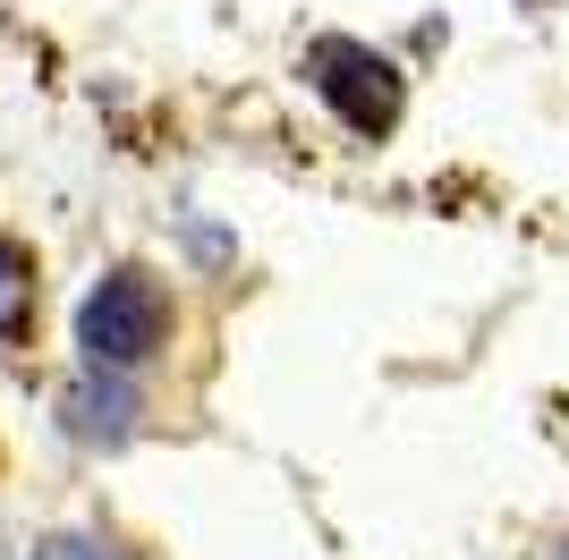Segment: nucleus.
<instances>
[{
	"mask_svg": "<svg viewBox=\"0 0 569 560\" xmlns=\"http://www.w3.org/2000/svg\"><path fill=\"white\" fill-rule=\"evenodd\" d=\"M162 331H170V298H162V280L137 272V263L102 272L86 289V306H77V349H86L94 373H137L144 357L162 349Z\"/></svg>",
	"mask_w": 569,
	"mask_h": 560,
	"instance_id": "obj_1",
	"label": "nucleus"
},
{
	"mask_svg": "<svg viewBox=\"0 0 569 560\" xmlns=\"http://www.w3.org/2000/svg\"><path fill=\"white\" fill-rule=\"evenodd\" d=\"M307 77H315V93L349 119L357 137H382V128L400 119V69H391L382 51L349 43V34H323V43L307 51Z\"/></svg>",
	"mask_w": 569,
	"mask_h": 560,
	"instance_id": "obj_2",
	"label": "nucleus"
},
{
	"mask_svg": "<svg viewBox=\"0 0 569 560\" xmlns=\"http://www.w3.org/2000/svg\"><path fill=\"white\" fill-rule=\"evenodd\" d=\"M69 433H86V442H128V391H111V382H86V391H69Z\"/></svg>",
	"mask_w": 569,
	"mask_h": 560,
	"instance_id": "obj_3",
	"label": "nucleus"
},
{
	"mask_svg": "<svg viewBox=\"0 0 569 560\" xmlns=\"http://www.w3.org/2000/svg\"><path fill=\"white\" fill-rule=\"evenodd\" d=\"M18 323H26V256L0 238V340H9Z\"/></svg>",
	"mask_w": 569,
	"mask_h": 560,
	"instance_id": "obj_4",
	"label": "nucleus"
},
{
	"mask_svg": "<svg viewBox=\"0 0 569 560\" xmlns=\"http://www.w3.org/2000/svg\"><path fill=\"white\" fill-rule=\"evenodd\" d=\"M26 560H119L102 536H51V543H34Z\"/></svg>",
	"mask_w": 569,
	"mask_h": 560,
	"instance_id": "obj_5",
	"label": "nucleus"
}]
</instances>
